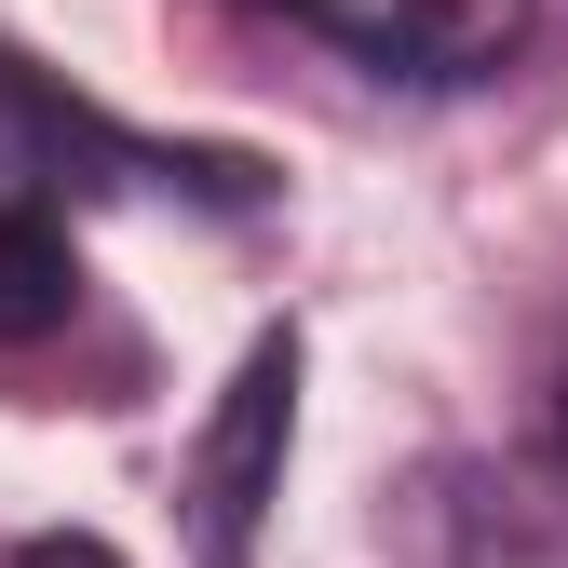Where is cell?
Segmentation results:
<instances>
[{"label": "cell", "instance_id": "6da1fadb", "mask_svg": "<svg viewBox=\"0 0 568 568\" xmlns=\"http://www.w3.org/2000/svg\"><path fill=\"white\" fill-rule=\"evenodd\" d=\"M284 447H298V325H271L244 366H231L217 419L190 434L176 515H190V555H203V568H257V528H271V501H284Z\"/></svg>", "mask_w": 568, "mask_h": 568}, {"label": "cell", "instance_id": "7a4b0ae2", "mask_svg": "<svg viewBox=\"0 0 568 568\" xmlns=\"http://www.w3.org/2000/svg\"><path fill=\"white\" fill-rule=\"evenodd\" d=\"M298 28H325L338 54H366L379 82H487L515 68L541 0H284Z\"/></svg>", "mask_w": 568, "mask_h": 568}, {"label": "cell", "instance_id": "3957f363", "mask_svg": "<svg viewBox=\"0 0 568 568\" xmlns=\"http://www.w3.org/2000/svg\"><path fill=\"white\" fill-rule=\"evenodd\" d=\"M447 568H568V460H474L447 487Z\"/></svg>", "mask_w": 568, "mask_h": 568}, {"label": "cell", "instance_id": "277c9868", "mask_svg": "<svg viewBox=\"0 0 568 568\" xmlns=\"http://www.w3.org/2000/svg\"><path fill=\"white\" fill-rule=\"evenodd\" d=\"M68 312H82V244H68V217L14 203L0 217V338H54Z\"/></svg>", "mask_w": 568, "mask_h": 568}, {"label": "cell", "instance_id": "5b68a950", "mask_svg": "<svg viewBox=\"0 0 568 568\" xmlns=\"http://www.w3.org/2000/svg\"><path fill=\"white\" fill-rule=\"evenodd\" d=\"M14 568H122V555H109V541H95V528H54V541H28V555H14Z\"/></svg>", "mask_w": 568, "mask_h": 568}, {"label": "cell", "instance_id": "8992f818", "mask_svg": "<svg viewBox=\"0 0 568 568\" xmlns=\"http://www.w3.org/2000/svg\"><path fill=\"white\" fill-rule=\"evenodd\" d=\"M555 460H568V393H555Z\"/></svg>", "mask_w": 568, "mask_h": 568}]
</instances>
